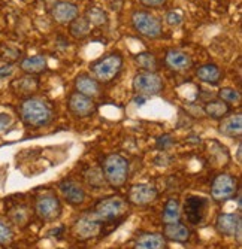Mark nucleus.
Segmentation results:
<instances>
[{"label":"nucleus","instance_id":"6e6552de","mask_svg":"<svg viewBox=\"0 0 242 249\" xmlns=\"http://www.w3.org/2000/svg\"><path fill=\"white\" fill-rule=\"evenodd\" d=\"M209 200L202 196H188L184 201V215L193 225H199L205 221L208 213Z\"/></svg>","mask_w":242,"mask_h":249},{"label":"nucleus","instance_id":"7ed1b4c3","mask_svg":"<svg viewBox=\"0 0 242 249\" xmlns=\"http://www.w3.org/2000/svg\"><path fill=\"white\" fill-rule=\"evenodd\" d=\"M123 69V55L120 53H111L92 64V72L99 82L108 84L114 81Z\"/></svg>","mask_w":242,"mask_h":249},{"label":"nucleus","instance_id":"9b49d317","mask_svg":"<svg viewBox=\"0 0 242 249\" xmlns=\"http://www.w3.org/2000/svg\"><path fill=\"white\" fill-rule=\"evenodd\" d=\"M215 229L220 234L236 237L241 242V231H242V221L239 213H222L217 216Z\"/></svg>","mask_w":242,"mask_h":249},{"label":"nucleus","instance_id":"9d476101","mask_svg":"<svg viewBox=\"0 0 242 249\" xmlns=\"http://www.w3.org/2000/svg\"><path fill=\"white\" fill-rule=\"evenodd\" d=\"M102 229H103V222H100L97 218H94L93 213H85L76 219L74 233L78 239L87 240V239H92V237L100 234Z\"/></svg>","mask_w":242,"mask_h":249},{"label":"nucleus","instance_id":"f8f14e48","mask_svg":"<svg viewBox=\"0 0 242 249\" xmlns=\"http://www.w3.org/2000/svg\"><path fill=\"white\" fill-rule=\"evenodd\" d=\"M68 107L71 110V114H74L78 118L92 117L97 109V106L92 97H87V96L79 94V93L71 94L69 102H68Z\"/></svg>","mask_w":242,"mask_h":249},{"label":"nucleus","instance_id":"1a4fd4ad","mask_svg":"<svg viewBox=\"0 0 242 249\" xmlns=\"http://www.w3.org/2000/svg\"><path fill=\"white\" fill-rule=\"evenodd\" d=\"M35 212L43 221H56L61 215V203L56 196H40L35 203Z\"/></svg>","mask_w":242,"mask_h":249},{"label":"nucleus","instance_id":"c9c22d12","mask_svg":"<svg viewBox=\"0 0 242 249\" xmlns=\"http://www.w3.org/2000/svg\"><path fill=\"white\" fill-rule=\"evenodd\" d=\"M238 160L241 161V145H239V148H238Z\"/></svg>","mask_w":242,"mask_h":249},{"label":"nucleus","instance_id":"423d86ee","mask_svg":"<svg viewBox=\"0 0 242 249\" xmlns=\"http://www.w3.org/2000/svg\"><path fill=\"white\" fill-rule=\"evenodd\" d=\"M238 179L229 173H220L211 185V197L217 203H223L238 193Z\"/></svg>","mask_w":242,"mask_h":249},{"label":"nucleus","instance_id":"473e14b6","mask_svg":"<svg viewBox=\"0 0 242 249\" xmlns=\"http://www.w3.org/2000/svg\"><path fill=\"white\" fill-rule=\"evenodd\" d=\"M12 123V118L8 114H0V133L5 131Z\"/></svg>","mask_w":242,"mask_h":249},{"label":"nucleus","instance_id":"c85d7f7f","mask_svg":"<svg viewBox=\"0 0 242 249\" xmlns=\"http://www.w3.org/2000/svg\"><path fill=\"white\" fill-rule=\"evenodd\" d=\"M218 97H220V100H223L227 105L239 103L241 102V93L238 91V89L230 88V87H226V88L220 89V91H218Z\"/></svg>","mask_w":242,"mask_h":249},{"label":"nucleus","instance_id":"39448f33","mask_svg":"<svg viewBox=\"0 0 242 249\" xmlns=\"http://www.w3.org/2000/svg\"><path fill=\"white\" fill-rule=\"evenodd\" d=\"M127 211L126 201L121 197H108L100 200L93 212V216L97 218L100 222H112L118 218H121Z\"/></svg>","mask_w":242,"mask_h":249},{"label":"nucleus","instance_id":"5701e85b","mask_svg":"<svg viewBox=\"0 0 242 249\" xmlns=\"http://www.w3.org/2000/svg\"><path fill=\"white\" fill-rule=\"evenodd\" d=\"M204 110L212 120H223L230 112V105L224 103L223 100H211L205 105Z\"/></svg>","mask_w":242,"mask_h":249},{"label":"nucleus","instance_id":"aec40b11","mask_svg":"<svg viewBox=\"0 0 242 249\" xmlns=\"http://www.w3.org/2000/svg\"><path fill=\"white\" fill-rule=\"evenodd\" d=\"M218 130L223 136H227V138H239L242 133V115L236 114L224 118L222 124H220Z\"/></svg>","mask_w":242,"mask_h":249},{"label":"nucleus","instance_id":"a211bd4d","mask_svg":"<svg viewBox=\"0 0 242 249\" xmlns=\"http://www.w3.org/2000/svg\"><path fill=\"white\" fill-rule=\"evenodd\" d=\"M133 249H166V239L159 233H145L136 239Z\"/></svg>","mask_w":242,"mask_h":249},{"label":"nucleus","instance_id":"c756f323","mask_svg":"<svg viewBox=\"0 0 242 249\" xmlns=\"http://www.w3.org/2000/svg\"><path fill=\"white\" fill-rule=\"evenodd\" d=\"M12 239H14V233L11 227L0 219V245H8L9 242H12Z\"/></svg>","mask_w":242,"mask_h":249},{"label":"nucleus","instance_id":"f3484780","mask_svg":"<svg viewBox=\"0 0 242 249\" xmlns=\"http://www.w3.org/2000/svg\"><path fill=\"white\" fill-rule=\"evenodd\" d=\"M75 88H76V93L84 94L87 97H92V99L100 94V82L87 73H81L76 76Z\"/></svg>","mask_w":242,"mask_h":249},{"label":"nucleus","instance_id":"ddd939ff","mask_svg":"<svg viewBox=\"0 0 242 249\" xmlns=\"http://www.w3.org/2000/svg\"><path fill=\"white\" fill-rule=\"evenodd\" d=\"M58 190L63 196V198L72 206H79L85 201V190L75 179H64L58 184Z\"/></svg>","mask_w":242,"mask_h":249},{"label":"nucleus","instance_id":"cd10ccee","mask_svg":"<svg viewBox=\"0 0 242 249\" xmlns=\"http://www.w3.org/2000/svg\"><path fill=\"white\" fill-rule=\"evenodd\" d=\"M85 18L90 22V26L102 27V26L108 24V14L102 8H97V6H92L87 9Z\"/></svg>","mask_w":242,"mask_h":249},{"label":"nucleus","instance_id":"bb28decb","mask_svg":"<svg viewBox=\"0 0 242 249\" xmlns=\"http://www.w3.org/2000/svg\"><path fill=\"white\" fill-rule=\"evenodd\" d=\"M135 63L144 69L145 72H156L159 69V63H157V58L154 57V54L148 53V51H144V53H138L135 57H133Z\"/></svg>","mask_w":242,"mask_h":249},{"label":"nucleus","instance_id":"4be33fe9","mask_svg":"<svg viewBox=\"0 0 242 249\" xmlns=\"http://www.w3.org/2000/svg\"><path fill=\"white\" fill-rule=\"evenodd\" d=\"M19 67H21V71L26 72L27 75H37L47 69V58L43 55L27 57L21 61Z\"/></svg>","mask_w":242,"mask_h":249},{"label":"nucleus","instance_id":"a878e982","mask_svg":"<svg viewBox=\"0 0 242 249\" xmlns=\"http://www.w3.org/2000/svg\"><path fill=\"white\" fill-rule=\"evenodd\" d=\"M12 87L15 88V91L21 96H30L32 93H35L36 89H37V79L33 78L32 75L29 76H23V78H19L17 79Z\"/></svg>","mask_w":242,"mask_h":249},{"label":"nucleus","instance_id":"2f4dec72","mask_svg":"<svg viewBox=\"0 0 242 249\" xmlns=\"http://www.w3.org/2000/svg\"><path fill=\"white\" fill-rule=\"evenodd\" d=\"M172 143H173V142H172V139H170V136L165 134V136H160V138H159V141H157V148H159V149H166V148H169Z\"/></svg>","mask_w":242,"mask_h":249},{"label":"nucleus","instance_id":"6ab92c4d","mask_svg":"<svg viewBox=\"0 0 242 249\" xmlns=\"http://www.w3.org/2000/svg\"><path fill=\"white\" fill-rule=\"evenodd\" d=\"M163 237L169 239L172 242H178V243H186L190 239V230L181 222H172L166 224L165 230H163Z\"/></svg>","mask_w":242,"mask_h":249},{"label":"nucleus","instance_id":"393cba45","mask_svg":"<svg viewBox=\"0 0 242 249\" xmlns=\"http://www.w3.org/2000/svg\"><path fill=\"white\" fill-rule=\"evenodd\" d=\"M90 32H92V26L85 17H76L69 24V33L75 39H84L90 35Z\"/></svg>","mask_w":242,"mask_h":249},{"label":"nucleus","instance_id":"f257e3e1","mask_svg":"<svg viewBox=\"0 0 242 249\" xmlns=\"http://www.w3.org/2000/svg\"><path fill=\"white\" fill-rule=\"evenodd\" d=\"M19 114L29 127H43L53 120V109L50 105L35 97H29L21 103Z\"/></svg>","mask_w":242,"mask_h":249},{"label":"nucleus","instance_id":"f03ea898","mask_svg":"<svg viewBox=\"0 0 242 249\" xmlns=\"http://www.w3.org/2000/svg\"><path fill=\"white\" fill-rule=\"evenodd\" d=\"M103 176L109 185L123 187L129 178V161L120 154H111L103 161Z\"/></svg>","mask_w":242,"mask_h":249},{"label":"nucleus","instance_id":"7c9ffc66","mask_svg":"<svg viewBox=\"0 0 242 249\" xmlns=\"http://www.w3.org/2000/svg\"><path fill=\"white\" fill-rule=\"evenodd\" d=\"M183 14L181 12H177V11H170V12H168L166 14V22L169 26H172V27H177V26H180L181 22H183Z\"/></svg>","mask_w":242,"mask_h":249},{"label":"nucleus","instance_id":"0eeeda50","mask_svg":"<svg viewBox=\"0 0 242 249\" xmlns=\"http://www.w3.org/2000/svg\"><path fill=\"white\" fill-rule=\"evenodd\" d=\"M133 89L141 96H157L163 89V81L156 72H139L133 78Z\"/></svg>","mask_w":242,"mask_h":249},{"label":"nucleus","instance_id":"b1692460","mask_svg":"<svg viewBox=\"0 0 242 249\" xmlns=\"http://www.w3.org/2000/svg\"><path fill=\"white\" fill-rule=\"evenodd\" d=\"M181 218V205L177 198H169L165 205L162 219L165 224H172V222H178Z\"/></svg>","mask_w":242,"mask_h":249},{"label":"nucleus","instance_id":"72a5a7b5","mask_svg":"<svg viewBox=\"0 0 242 249\" xmlns=\"http://www.w3.org/2000/svg\"><path fill=\"white\" fill-rule=\"evenodd\" d=\"M139 2L145 6H149V8H159V6L165 5L168 0H139Z\"/></svg>","mask_w":242,"mask_h":249},{"label":"nucleus","instance_id":"4468645a","mask_svg":"<svg viewBox=\"0 0 242 249\" xmlns=\"http://www.w3.org/2000/svg\"><path fill=\"white\" fill-rule=\"evenodd\" d=\"M159 193L151 184H136L129 190V201L135 206H147L157 198Z\"/></svg>","mask_w":242,"mask_h":249},{"label":"nucleus","instance_id":"dca6fc26","mask_svg":"<svg viewBox=\"0 0 242 249\" xmlns=\"http://www.w3.org/2000/svg\"><path fill=\"white\" fill-rule=\"evenodd\" d=\"M165 63L170 71H175V72H184L190 69L193 64L191 57L187 53L178 51V50L168 51V54L165 55Z\"/></svg>","mask_w":242,"mask_h":249},{"label":"nucleus","instance_id":"f704fd0d","mask_svg":"<svg viewBox=\"0 0 242 249\" xmlns=\"http://www.w3.org/2000/svg\"><path fill=\"white\" fill-rule=\"evenodd\" d=\"M12 72H14L12 64H5V66L0 67V78H6V76H9Z\"/></svg>","mask_w":242,"mask_h":249},{"label":"nucleus","instance_id":"412c9836","mask_svg":"<svg viewBox=\"0 0 242 249\" xmlns=\"http://www.w3.org/2000/svg\"><path fill=\"white\" fill-rule=\"evenodd\" d=\"M196 76L199 78V81L209 84V85H217L220 81H222V71L218 69V66L208 63L201 66L199 69L196 71Z\"/></svg>","mask_w":242,"mask_h":249},{"label":"nucleus","instance_id":"2eb2a0df","mask_svg":"<svg viewBox=\"0 0 242 249\" xmlns=\"http://www.w3.org/2000/svg\"><path fill=\"white\" fill-rule=\"evenodd\" d=\"M51 17L58 24H71L78 17V8L71 2H57L51 9Z\"/></svg>","mask_w":242,"mask_h":249},{"label":"nucleus","instance_id":"20e7f679","mask_svg":"<svg viewBox=\"0 0 242 249\" xmlns=\"http://www.w3.org/2000/svg\"><path fill=\"white\" fill-rule=\"evenodd\" d=\"M131 26H133L135 32L148 39H157L163 33L160 19L147 11L133 12V15H131Z\"/></svg>","mask_w":242,"mask_h":249}]
</instances>
